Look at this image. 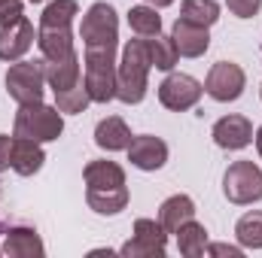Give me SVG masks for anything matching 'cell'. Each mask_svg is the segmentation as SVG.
<instances>
[{
	"label": "cell",
	"instance_id": "6da1fadb",
	"mask_svg": "<svg viewBox=\"0 0 262 258\" xmlns=\"http://www.w3.org/2000/svg\"><path fill=\"white\" fill-rule=\"evenodd\" d=\"M149 55L143 37L131 40L122 49V61L116 64V97L122 104H140L146 94V76H149Z\"/></svg>",
	"mask_w": 262,
	"mask_h": 258
},
{
	"label": "cell",
	"instance_id": "7a4b0ae2",
	"mask_svg": "<svg viewBox=\"0 0 262 258\" xmlns=\"http://www.w3.org/2000/svg\"><path fill=\"white\" fill-rule=\"evenodd\" d=\"M85 91L95 104L116 97V46L85 49Z\"/></svg>",
	"mask_w": 262,
	"mask_h": 258
},
{
	"label": "cell",
	"instance_id": "3957f363",
	"mask_svg": "<svg viewBox=\"0 0 262 258\" xmlns=\"http://www.w3.org/2000/svg\"><path fill=\"white\" fill-rule=\"evenodd\" d=\"M61 131H64L61 110L58 107H46L43 100L21 107L15 113V125H12V134L15 137L34 140V143H52V140L61 137Z\"/></svg>",
	"mask_w": 262,
	"mask_h": 258
},
{
	"label": "cell",
	"instance_id": "277c9868",
	"mask_svg": "<svg viewBox=\"0 0 262 258\" xmlns=\"http://www.w3.org/2000/svg\"><path fill=\"white\" fill-rule=\"evenodd\" d=\"M46 88V61H15L6 70V91L18 107L40 104Z\"/></svg>",
	"mask_w": 262,
	"mask_h": 258
},
{
	"label": "cell",
	"instance_id": "5b68a950",
	"mask_svg": "<svg viewBox=\"0 0 262 258\" xmlns=\"http://www.w3.org/2000/svg\"><path fill=\"white\" fill-rule=\"evenodd\" d=\"M46 155L40 149V143L34 140H25V137H0V170L9 167L15 170L18 176H34L40 173Z\"/></svg>",
	"mask_w": 262,
	"mask_h": 258
},
{
	"label": "cell",
	"instance_id": "8992f818",
	"mask_svg": "<svg viewBox=\"0 0 262 258\" xmlns=\"http://www.w3.org/2000/svg\"><path fill=\"white\" fill-rule=\"evenodd\" d=\"M223 192L232 203H256L262 200V170L253 161H235L229 164L223 176Z\"/></svg>",
	"mask_w": 262,
	"mask_h": 258
},
{
	"label": "cell",
	"instance_id": "52a82bcc",
	"mask_svg": "<svg viewBox=\"0 0 262 258\" xmlns=\"http://www.w3.org/2000/svg\"><path fill=\"white\" fill-rule=\"evenodd\" d=\"M79 37H82L85 49H95V46H116V40H119V18H116L113 6H107V3L89 6V12L82 15Z\"/></svg>",
	"mask_w": 262,
	"mask_h": 258
},
{
	"label": "cell",
	"instance_id": "ba28073f",
	"mask_svg": "<svg viewBox=\"0 0 262 258\" xmlns=\"http://www.w3.org/2000/svg\"><path fill=\"white\" fill-rule=\"evenodd\" d=\"M168 246V231L156 219H137L134 222V237L119 249L125 258H162Z\"/></svg>",
	"mask_w": 262,
	"mask_h": 258
},
{
	"label": "cell",
	"instance_id": "9c48e42d",
	"mask_svg": "<svg viewBox=\"0 0 262 258\" xmlns=\"http://www.w3.org/2000/svg\"><path fill=\"white\" fill-rule=\"evenodd\" d=\"M204 94V85L198 82L195 76H186V73H171L162 85H159V100L165 110H174V113H183V110H192Z\"/></svg>",
	"mask_w": 262,
	"mask_h": 258
},
{
	"label": "cell",
	"instance_id": "30bf717a",
	"mask_svg": "<svg viewBox=\"0 0 262 258\" xmlns=\"http://www.w3.org/2000/svg\"><path fill=\"white\" fill-rule=\"evenodd\" d=\"M244 70L232 61H220V64L210 67L207 79H204V91L220 100V104H229V100H238L244 94Z\"/></svg>",
	"mask_w": 262,
	"mask_h": 258
},
{
	"label": "cell",
	"instance_id": "8fae6325",
	"mask_svg": "<svg viewBox=\"0 0 262 258\" xmlns=\"http://www.w3.org/2000/svg\"><path fill=\"white\" fill-rule=\"evenodd\" d=\"M34 40H37L34 24L25 15L6 28H0V61H21L28 55V49L34 46Z\"/></svg>",
	"mask_w": 262,
	"mask_h": 258
},
{
	"label": "cell",
	"instance_id": "7c38bea8",
	"mask_svg": "<svg viewBox=\"0 0 262 258\" xmlns=\"http://www.w3.org/2000/svg\"><path fill=\"white\" fill-rule=\"evenodd\" d=\"M128 161L137 170H159V167H165V161H168V143H165L162 137H152V134L131 137Z\"/></svg>",
	"mask_w": 262,
	"mask_h": 258
},
{
	"label": "cell",
	"instance_id": "4fadbf2b",
	"mask_svg": "<svg viewBox=\"0 0 262 258\" xmlns=\"http://www.w3.org/2000/svg\"><path fill=\"white\" fill-rule=\"evenodd\" d=\"M171 43L180 58H201L210 46V34H207V28H198L192 21L177 18V24L171 31Z\"/></svg>",
	"mask_w": 262,
	"mask_h": 258
},
{
	"label": "cell",
	"instance_id": "5bb4252c",
	"mask_svg": "<svg viewBox=\"0 0 262 258\" xmlns=\"http://www.w3.org/2000/svg\"><path fill=\"white\" fill-rule=\"evenodd\" d=\"M213 143L220 146V149H229V152H235V149H244L250 140H253V125L244 119V116H223L216 125H213Z\"/></svg>",
	"mask_w": 262,
	"mask_h": 258
},
{
	"label": "cell",
	"instance_id": "9a60e30c",
	"mask_svg": "<svg viewBox=\"0 0 262 258\" xmlns=\"http://www.w3.org/2000/svg\"><path fill=\"white\" fill-rule=\"evenodd\" d=\"M82 176H85V186L95 192H110L125 186V170L116 161H89Z\"/></svg>",
	"mask_w": 262,
	"mask_h": 258
},
{
	"label": "cell",
	"instance_id": "2e32d148",
	"mask_svg": "<svg viewBox=\"0 0 262 258\" xmlns=\"http://www.w3.org/2000/svg\"><path fill=\"white\" fill-rule=\"evenodd\" d=\"M3 252L9 258H43V240L34 228H9L3 240Z\"/></svg>",
	"mask_w": 262,
	"mask_h": 258
},
{
	"label": "cell",
	"instance_id": "e0dca14e",
	"mask_svg": "<svg viewBox=\"0 0 262 258\" xmlns=\"http://www.w3.org/2000/svg\"><path fill=\"white\" fill-rule=\"evenodd\" d=\"M37 46H40V55L46 61H58L73 52V34H70V28H40Z\"/></svg>",
	"mask_w": 262,
	"mask_h": 258
},
{
	"label": "cell",
	"instance_id": "ac0fdd59",
	"mask_svg": "<svg viewBox=\"0 0 262 258\" xmlns=\"http://www.w3.org/2000/svg\"><path fill=\"white\" fill-rule=\"evenodd\" d=\"M95 143H98L101 149H107V152L128 149L131 146V131L119 116H107V119H101L98 128H95Z\"/></svg>",
	"mask_w": 262,
	"mask_h": 258
},
{
	"label": "cell",
	"instance_id": "d6986e66",
	"mask_svg": "<svg viewBox=\"0 0 262 258\" xmlns=\"http://www.w3.org/2000/svg\"><path fill=\"white\" fill-rule=\"evenodd\" d=\"M46 61V58H43ZM79 55L70 52L67 58H58V61H46V82L52 91H64V88H73L79 82Z\"/></svg>",
	"mask_w": 262,
	"mask_h": 258
},
{
	"label": "cell",
	"instance_id": "ffe728a7",
	"mask_svg": "<svg viewBox=\"0 0 262 258\" xmlns=\"http://www.w3.org/2000/svg\"><path fill=\"white\" fill-rule=\"evenodd\" d=\"M189 219H195V203H192V197H186V194H174V197H168L162 207H159V222H162V228L168 231V234H174L183 222H189Z\"/></svg>",
	"mask_w": 262,
	"mask_h": 258
},
{
	"label": "cell",
	"instance_id": "44dd1931",
	"mask_svg": "<svg viewBox=\"0 0 262 258\" xmlns=\"http://www.w3.org/2000/svg\"><path fill=\"white\" fill-rule=\"evenodd\" d=\"M174 234H177L180 255H186V258L204 255V249H207V231H204V225H198L195 219H189V222H183Z\"/></svg>",
	"mask_w": 262,
	"mask_h": 258
},
{
	"label": "cell",
	"instance_id": "7402d4cb",
	"mask_svg": "<svg viewBox=\"0 0 262 258\" xmlns=\"http://www.w3.org/2000/svg\"><path fill=\"white\" fill-rule=\"evenodd\" d=\"M85 200L95 213L101 216H116L128 207V189H110V192H95V189H85Z\"/></svg>",
	"mask_w": 262,
	"mask_h": 258
},
{
	"label": "cell",
	"instance_id": "603a6c76",
	"mask_svg": "<svg viewBox=\"0 0 262 258\" xmlns=\"http://www.w3.org/2000/svg\"><path fill=\"white\" fill-rule=\"evenodd\" d=\"M143 43H146V55H149V64L156 67V70H174L177 64V49H174V43H171V37H162V34H156V37H143Z\"/></svg>",
	"mask_w": 262,
	"mask_h": 258
},
{
	"label": "cell",
	"instance_id": "cb8c5ba5",
	"mask_svg": "<svg viewBox=\"0 0 262 258\" xmlns=\"http://www.w3.org/2000/svg\"><path fill=\"white\" fill-rule=\"evenodd\" d=\"M180 18L183 21H192L198 28H210L220 18V3L216 0H183Z\"/></svg>",
	"mask_w": 262,
	"mask_h": 258
},
{
	"label": "cell",
	"instance_id": "d4e9b609",
	"mask_svg": "<svg viewBox=\"0 0 262 258\" xmlns=\"http://www.w3.org/2000/svg\"><path fill=\"white\" fill-rule=\"evenodd\" d=\"M76 15H79L76 0H52L40 15V28H70Z\"/></svg>",
	"mask_w": 262,
	"mask_h": 258
},
{
	"label": "cell",
	"instance_id": "484cf974",
	"mask_svg": "<svg viewBox=\"0 0 262 258\" xmlns=\"http://www.w3.org/2000/svg\"><path fill=\"white\" fill-rule=\"evenodd\" d=\"M128 24L137 37H156L162 34V15H156V6H131Z\"/></svg>",
	"mask_w": 262,
	"mask_h": 258
},
{
	"label": "cell",
	"instance_id": "4316f807",
	"mask_svg": "<svg viewBox=\"0 0 262 258\" xmlns=\"http://www.w3.org/2000/svg\"><path fill=\"white\" fill-rule=\"evenodd\" d=\"M235 234H238V243L247 246V249H262V213H247L238 219L235 225Z\"/></svg>",
	"mask_w": 262,
	"mask_h": 258
},
{
	"label": "cell",
	"instance_id": "83f0119b",
	"mask_svg": "<svg viewBox=\"0 0 262 258\" xmlns=\"http://www.w3.org/2000/svg\"><path fill=\"white\" fill-rule=\"evenodd\" d=\"M92 104V97H89V91H85V82L79 79L73 88H64V91H55V107L61 110V113H70V116H76V113H85V107Z\"/></svg>",
	"mask_w": 262,
	"mask_h": 258
},
{
	"label": "cell",
	"instance_id": "f1b7e54d",
	"mask_svg": "<svg viewBox=\"0 0 262 258\" xmlns=\"http://www.w3.org/2000/svg\"><path fill=\"white\" fill-rule=\"evenodd\" d=\"M226 6H229V12L238 15V18H253V15L259 12L262 0H226Z\"/></svg>",
	"mask_w": 262,
	"mask_h": 258
},
{
	"label": "cell",
	"instance_id": "f546056e",
	"mask_svg": "<svg viewBox=\"0 0 262 258\" xmlns=\"http://www.w3.org/2000/svg\"><path fill=\"white\" fill-rule=\"evenodd\" d=\"M21 15H25V6H21V0H6V3L0 6V28H6V24L18 21Z\"/></svg>",
	"mask_w": 262,
	"mask_h": 258
},
{
	"label": "cell",
	"instance_id": "4dcf8cb0",
	"mask_svg": "<svg viewBox=\"0 0 262 258\" xmlns=\"http://www.w3.org/2000/svg\"><path fill=\"white\" fill-rule=\"evenodd\" d=\"M210 255H229V258H241V246H229V243H210L207 246Z\"/></svg>",
	"mask_w": 262,
	"mask_h": 258
},
{
	"label": "cell",
	"instance_id": "1f68e13d",
	"mask_svg": "<svg viewBox=\"0 0 262 258\" xmlns=\"http://www.w3.org/2000/svg\"><path fill=\"white\" fill-rule=\"evenodd\" d=\"M143 3H149V6H156V9H162V6H171L174 0H143Z\"/></svg>",
	"mask_w": 262,
	"mask_h": 258
},
{
	"label": "cell",
	"instance_id": "d6a6232c",
	"mask_svg": "<svg viewBox=\"0 0 262 258\" xmlns=\"http://www.w3.org/2000/svg\"><path fill=\"white\" fill-rule=\"evenodd\" d=\"M256 149H259V158H262V128L256 131Z\"/></svg>",
	"mask_w": 262,
	"mask_h": 258
},
{
	"label": "cell",
	"instance_id": "836d02e7",
	"mask_svg": "<svg viewBox=\"0 0 262 258\" xmlns=\"http://www.w3.org/2000/svg\"><path fill=\"white\" fill-rule=\"evenodd\" d=\"M28 3H43V0H28Z\"/></svg>",
	"mask_w": 262,
	"mask_h": 258
},
{
	"label": "cell",
	"instance_id": "e575fe53",
	"mask_svg": "<svg viewBox=\"0 0 262 258\" xmlns=\"http://www.w3.org/2000/svg\"><path fill=\"white\" fill-rule=\"evenodd\" d=\"M3 3H6V0H0V6H3Z\"/></svg>",
	"mask_w": 262,
	"mask_h": 258
},
{
	"label": "cell",
	"instance_id": "d590c367",
	"mask_svg": "<svg viewBox=\"0 0 262 258\" xmlns=\"http://www.w3.org/2000/svg\"><path fill=\"white\" fill-rule=\"evenodd\" d=\"M0 252H3V249H0Z\"/></svg>",
	"mask_w": 262,
	"mask_h": 258
}]
</instances>
